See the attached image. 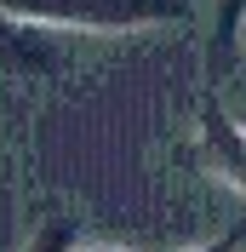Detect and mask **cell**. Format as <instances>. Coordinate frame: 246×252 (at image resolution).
<instances>
[{
	"instance_id": "1",
	"label": "cell",
	"mask_w": 246,
	"mask_h": 252,
	"mask_svg": "<svg viewBox=\"0 0 246 252\" xmlns=\"http://www.w3.org/2000/svg\"><path fill=\"white\" fill-rule=\"evenodd\" d=\"M0 12L34 29H92V34H126V29H160L189 17L184 0H0Z\"/></svg>"
},
{
	"instance_id": "2",
	"label": "cell",
	"mask_w": 246,
	"mask_h": 252,
	"mask_svg": "<svg viewBox=\"0 0 246 252\" xmlns=\"http://www.w3.org/2000/svg\"><path fill=\"white\" fill-rule=\"evenodd\" d=\"M200 155H206V166L223 184L246 189V121L206 109V121H200Z\"/></svg>"
},
{
	"instance_id": "3",
	"label": "cell",
	"mask_w": 246,
	"mask_h": 252,
	"mask_svg": "<svg viewBox=\"0 0 246 252\" xmlns=\"http://www.w3.org/2000/svg\"><path fill=\"white\" fill-rule=\"evenodd\" d=\"M58 63H63V52L52 40V29H34V23H17V17L0 12V69L40 75V69H58Z\"/></svg>"
},
{
	"instance_id": "4",
	"label": "cell",
	"mask_w": 246,
	"mask_h": 252,
	"mask_svg": "<svg viewBox=\"0 0 246 252\" xmlns=\"http://www.w3.org/2000/svg\"><path fill=\"white\" fill-rule=\"evenodd\" d=\"M246 29V0H217V52H229Z\"/></svg>"
},
{
	"instance_id": "5",
	"label": "cell",
	"mask_w": 246,
	"mask_h": 252,
	"mask_svg": "<svg viewBox=\"0 0 246 252\" xmlns=\"http://www.w3.org/2000/svg\"><path fill=\"white\" fill-rule=\"evenodd\" d=\"M75 247H80V241H75V229H69V223H46V229H40L23 252H75Z\"/></svg>"
},
{
	"instance_id": "6",
	"label": "cell",
	"mask_w": 246,
	"mask_h": 252,
	"mask_svg": "<svg viewBox=\"0 0 246 252\" xmlns=\"http://www.w3.org/2000/svg\"><path fill=\"white\" fill-rule=\"evenodd\" d=\"M195 252H235V241H212V247H195Z\"/></svg>"
},
{
	"instance_id": "7",
	"label": "cell",
	"mask_w": 246,
	"mask_h": 252,
	"mask_svg": "<svg viewBox=\"0 0 246 252\" xmlns=\"http://www.w3.org/2000/svg\"><path fill=\"white\" fill-rule=\"evenodd\" d=\"M75 252H115V247H75Z\"/></svg>"
}]
</instances>
